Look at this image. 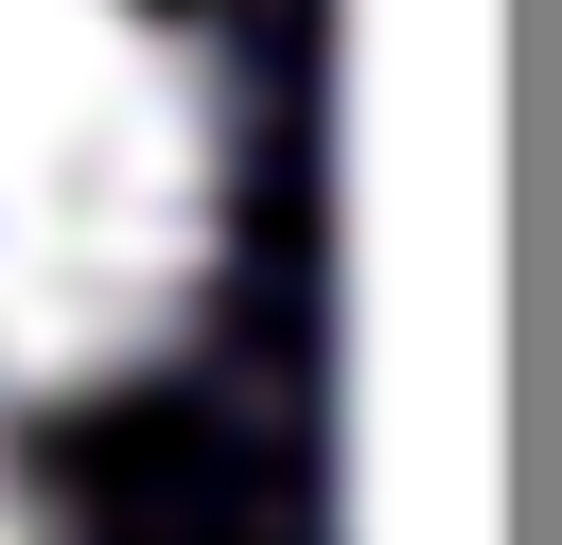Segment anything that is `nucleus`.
<instances>
[{
	"mask_svg": "<svg viewBox=\"0 0 562 545\" xmlns=\"http://www.w3.org/2000/svg\"><path fill=\"white\" fill-rule=\"evenodd\" d=\"M0 545H53V510L18 492V457H0Z\"/></svg>",
	"mask_w": 562,
	"mask_h": 545,
	"instance_id": "f03ea898",
	"label": "nucleus"
},
{
	"mask_svg": "<svg viewBox=\"0 0 562 545\" xmlns=\"http://www.w3.org/2000/svg\"><path fill=\"white\" fill-rule=\"evenodd\" d=\"M228 264V105L158 0H0V422L193 334Z\"/></svg>",
	"mask_w": 562,
	"mask_h": 545,
	"instance_id": "f257e3e1",
	"label": "nucleus"
}]
</instances>
